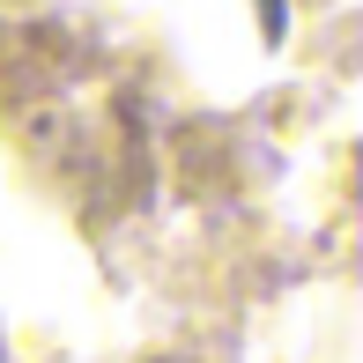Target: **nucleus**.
Listing matches in <instances>:
<instances>
[{
  "label": "nucleus",
  "instance_id": "f257e3e1",
  "mask_svg": "<svg viewBox=\"0 0 363 363\" xmlns=\"http://www.w3.org/2000/svg\"><path fill=\"white\" fill-rule=\"evenodd\" d=\"M0 119L82 216H134L148 201V111L67 23H0Z\"/></svg>",
  "mask_w": 363,
  "mask_h": 363
},
{
  "label": "nucleus",
  "instance_id": "f03ea898",
  "mask_svg": "<svg viewBox=\"0 0 363 363\" xmlns=\"http://www.w3.org/2000/svg\"><path fill=\"white\" fill-rule=\"evenodd\" d=\"M259 23H267V38H282V23H289V8H282V0H259Z\"/></svg>",
  "mask_w": 363,
  "mask_h": 363
},
{
  "label": "nucleus",
  "instance_id": "7ed1b4c3",
  "mask_svg": "<svg viewBox=\"0 0 363 363\" xmlns=\"http://www.w3.org/2000/svg\"><path fill=\"white\" fill-rule=\"evenodd\" d=\"M0 363H8V349H0Z\"/></svg>",
  "mask_w": 363,
  "mask_h": 363
}]
</instances>
